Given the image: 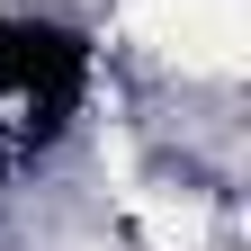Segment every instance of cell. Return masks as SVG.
Segmentation results:
<instances>
[{"instance_id": "obj_1", "label": "cell", "mask_w": 251, "mask_h": 251, "mask_svg": "<svg viewBox=\"0 0 251 251\" xmlns=\"http://www.w3.org/2000/svg\"><path fill=\"white\" fill-rule=\"evenodd\" d=\"M135 45L171 54L179 72H242V45H251V9L242 0H117Z\"/></svg>"}, {"instance_id": "obj_2", "label": "cell", "mask_w": 251, "mask_h": 251, "mask_svg": "<svg viewBox=\"0 0 251 251\" xmlns=\"http://www.w3.org/2000/svg\"><path fill=\"white\" fill-rule=\"evenodd\" d=\"M126 206H135V225H144L152 251H198L206 242V206L198 198H144V188H135Z\"/></svg>"}]
</instances>
